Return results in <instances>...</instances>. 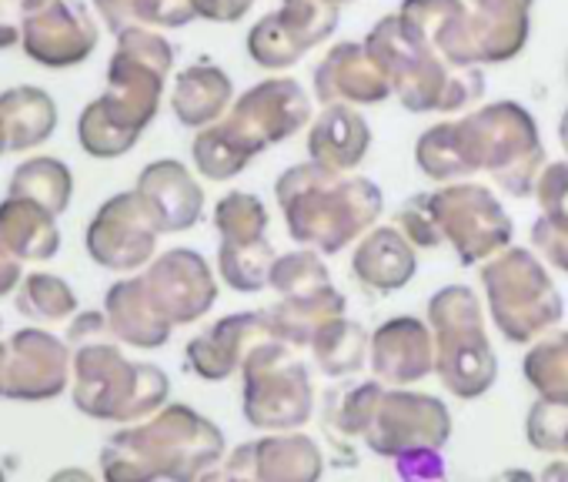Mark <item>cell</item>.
Instances as JSON below:
<instances>
[{
    "label": "cell",
    "instance_id": "6da1fadb",
    "mask_svg": "<svg viewBox=\"0 0 568 482\" xmlns=\"http://www.w3.org/2000/svg\"><path fill=\"white\" fill-rule=\"evenodd\" d=\"M415 164L435 184L485 171L505 194L531 198L548 154L535 118L518 101H495L422 131Z\"/></svg>",
    "mask_w": 568,
    "mask_h": 482
},
{
    "label": "cell",
    "instance_id": "7a4b0ae2",
    "mask_svg": "<svg viewBox=\"0 0 568 482\" xmlns=\"http://www.w3.org/2000/svg\"><path fill=\"white\" fill-rule=\"evenodd\" d=\"M174 68V48L148 28L118 34L108 64V88L78 118V141L91 158L128 154L161 111L164 84Z\"/></svg>",
    "mask_w": 568,
    "mask_h": 482
},
{
    "label": "cell",
    "instance_id": "3957f363",
    "mask_svg": "<svg viewBox=\"0 0 568 482\" xmlns=\"http://www.w3.org/2000/svg\"><path fill=\"white\" fill-rule=\"evenodd\" d=\"M224 432L184 402L118 429L101 445L104 482H201L224 462Z\"/></svg>",
    "mask_w": 568,
    "mask_h": 482
},
{
    "label": "cell",
    "instance_id": "277c9868",
    "mask_svg": "<svg viewBox=\"0 0 568 482\" xmlns=\"http://www.w3.org/2000/svg\"><path fill=\"white\" fill-rule=\"evenodd\" d=\"M274 198L302 249L338 255L378 224L385 194L372 178L332 171L318 161L295 164L274 181Z\"/></svg>",
    "mask_w": 568,
    "mask_h": 482
},
{
    "label": "cell",
    "instance_id": "5b68a950",
    "mask_svg": "<svg viewBox=\"0 0 568 482\" xmlns=\"http://www.w3.org/2000/svg\"><path fill=\"white\" fill-rule=\"evenodd\" d=\"M312 124V98L295 78H267L247 88L221 121L191 141L194 171L207 181L237 178L257 154Z\"/></svg>",
    "mask_w": 568,
    "mask_h": 482
},
{
    "label": "cell",
    "instance_id": "8992f818",
    "mask_svg": "<svg viewBox=\"0 0 568 482\" xmlns=\"http://www.w3.org/2000/svg\"><path fill=\"white\" fill-rule=\"evenodd\" d=\"M365 44L392 81V94L412 114H465L485 94L481 68L445 61L398 11L382 18Z\"/></svg>",
    "mask_w": 568,
    "mask_h": 482
},
{
    "label": "cell",
    "instance_id": "52a82bcc",
    "mask_svg": "<svg viewBox=\"0 0 568 482\" xmlns=\"http://www.w3.org/2000/svg\"><path fill=\"white\" fill-rule=\"evenodd\" d=\"M74 349V405L98 419L134 425L168 405L171 379L151 362H131L118 345L114 332L84 339Z\"/></svg>",
    "mask_w": 568,
    "mask_h": 482
},
{
    "label": "cell",
    "instance_id": "ba28073f",
    "mask_svg": "<svg viewBox=\"0 0 568 482\" xmlns=\"http://www.w3.org/2000/svg\"><path fill=\"white\" fill-rule=\"evenodd\" d=\"M428 325L435 335V372L442 385L471 402L498 379V355L485 332V312L468 285H445L428 302Z\"/></svg>",
    "mask_w": 568,
    "mask_h": 482
},
{
    "label": "cell",
    "instance_id": "9c48e42d",
    "mask_svg": "<svg viewBox=\"0 0 568 482\" xmlns=\"http://www.w3.org/2000/svg\"><path fill=\"white\" fill-rule=\"evenodd\" d=\"M481 289L495 329L505 342L515 345H531L565 315L551 275L531 249L508 245L505 252L488 259L481 265Z\"/></svg>",
    "mask_w": 568,
    "mask_h": 482
},
{
    "label": "cell",
    "instance_id": "30bf717a",
    "mask_svg": "<svg viewBox=\"0 0 568 482\" xmlns=\"http://www.w3.org/2000/svg\"><path fill=\"white\" fill-rule=\"evenodd\" d=\"M241 412L264 432H295L315 415V385L292 345L267 339L244 359Z\"/></svg>",
    "mask_w": 568,
    "mask_h": 482
},
{
    "label": "cell",
    "instance_id": "8fae6325",
    "mask_svg": "<svg viewBox=\"0 0 568 482\" xmlns=\"http://www.w3.org/2000/svg\"><path fill=\"white\" fill-rule=\"evenodd\" d=\"M432 214L438 221L442 241L462 265H485L511 245L515 224L505 214L498 194L478 181H452L428 191Z\"/></svg>",
    "mask_w": 568,
    "mask_h": 482
},
{
    "label": "cell",
    "instance_id": "7c38bea8",
    "mask_svg": "<svg viewBox=\"0 0 568 482\" xmlns=\"http://www.w3.org/2000/svg\"><path fill=\"white\" fill-rule=\"evenodd\" d=\"M342 21L335 0H281V8L264 14L247 31V54L264 71H288L305 54L322 48Z\"/></svg>",
    "mask_w": 568,
    "mask_h": 482
},
{
    "label": "cell",
    "instance_id": "4fadbf2b",
    "mask_svg": "<svg viewBox=\"0 0 568 482\" xmlns=\"http://www.w3.org/2000/svg\"><path fill=\"white\" fill-rule=\"evenodd\" d=\"M158 238H161V228L151 218L141 194L121 191L94 211L88 234H84V249L101 269L128 275L154 262Z\"/></svg>",
    "mask_w": 568,
    "mask_h": 482
},
{
    "label": "cell",
    "instance_id": "5bb4252c",
    "mask_svg": "<svg viewBox=\"0 0 568 482\" xmlns=\"http://www.w3.org/2000/svg\"><path fill=\"white\" fill-rule=\"evenodd\" d=\"M452 439V412L438 395L412 389H385L365 442L375 455L398 459L412 449H445Z\"/></svg>",
    "mask_w": 568,
    "mask_h": 482
},
{
    "label": "cell",
    "instance_id": "9a60e30c",
    "mask_svg": "<svg viewBox=\"0 0 568 482\" xmlns=\"http://www.w3.org/2000/svg\"><path fill=\"white\" fill-rule=\"evenodd\" d=\"M144 289L171 325L201 322L217 302V279L204 255L191 249H171L158 255L144 272Z\"/></svg>",
    "mask_w": 568,
    "mask_h": 482
},
{
    "label": "cell",
    "instance_id": "2e32d148",
    "mask_svg": "<svg viewBox=\"0 0 568 482\" xmlns=\"http://www.w3.org/2000/svg\"><path fill=\"white\" fill-rule=\"evenodd\" d=\"M74 375V355L64 339L44 329H21L8 342L4 399L14 402H51Z\"/></svg>",
    "mask_w": 568,
    "mask_h": 482
},
{
    "label": "cell",
    "instance_id": "e0dca14e",
    "mask_svg": "<svg viewBox=\"0 0 568 482\" xmlns=\"http://www.w3.org/2000/svg\"><path fill=\"white\" fill-rule=\"evenodd\" d=\"M101 41V31L84 4L51 0L31 18H24L21 48L41 68H74L84 64Z\"/></svg>",
    "mask_w": 568,
    "mask_h": 482
},
{
    "label": "cell",
    "instance_id": "ac0fdd59",
    "mask_svg": "<svg viewBox=\"0 0 568 482\" xmlns=\"http://www.w3.org/2000/svg\"><path fill=\"white\" fill-rule=\"evenodd\" d=\"M227 472L251 475L257 482H322V445L305 432H267L257 442L237 445L221 462Z\"/></svg>",
    "mask_w": 568,
    "mask_h": 482
},
{
    "label": "cell",
    "instance_id": "d6986e66",
    "mask_svg": "<svg viewBox=\"0 0 568 482\" xmlns=\"http://www.w3.org/2000/svg\"><path fill=\"white\" fill-rule=\"evenodd\" d=\"M271 339L267 312H234L207 325L201 335H194L184 345L187 369L204 382H224L234 372H241L244 359Z\"/></svg>",
    "mask_w": 568,
    "mask_h": 482
},
{
    "label": "cell",
    "instance_id": "ffe728a7",
    "mask_svg": "<svg viewBox=\"0 0 568 482\" xmlns=\"http://www.w3.org/2000/svg\"><path fill=\"white\" fill-rule=\"evenodd\" d=\"M368 365L388 389H408L435 372V335L432 325L415 315L388 319L372 332Z\"/></svg>",
    "mask_w": 568,
    "mask_h": 482
},
{
    "label": "cell",
    "instance_id": "44dd1931",
    "mask_svg": "<svg viewBox=\"0 0 568 482\" xmlns=\"http://www.w3.org/2000/svg\"><path fill=\"white\" fill-rule=\"evenodd\" d=\"M312 91L322 104L368 108L392 98V81L378 68L365 41H342L318 61Z\"/></svg>",
    "mask_w": 568,
    "mask_h": 482
},
{
    "label": "cell",
    "instance_id": "7402d4cb",
    "mask_svg": "<svg viewBox=\"0 0 568 482\" xmlns=\"http://www.w3.org/2000/svg\"><path fill=\"white\" fill-rule=\"evenodd\" d=\"M134 191L148 204L151 218L158 221L161 234H178L187 231L201 221L204 214V188L191 174L187 164L174 158L151 161L141 174Z\"/></svg>",
    "mask_w": 568,
    "mask_h": 482
},
{
    "label": "cell",
    "instance_id": "603a6c76",
    "mask_svg": "<svg viewBox=\"0 0 568 482\" xmlns=\"http://www.w3.org/2000/svg\"><path fill=\"white\" fill-rule=\"evenodd\" d=\"M398 14L452 64L481 68L475 21L465 0H402Z\"/></svg>",
    "mask_w": 568,
    "mask_h": 482
},
{
    "label": "cell",
    "instance_id": "cb8c5ba5",
    "mask_svg": "<svg viewBox=\"0 0 568 482\" xmlns=\"http://www.w3.org/2000/svg\"><path fill=\"white\" fill-rule=\"evenodd\" d=\"M418 249L395 228V224H375L352 252V275L362 289L375 295H392L405 289L418 272Z\"/></svg>",
    "mask_w": 568,
    "mask_h": 482
},
{
    "label": "cell",
    "instance_id": "d4e9b609",
    "mask_svg": "<svg viewBox=\"0 0 568 482\" xmlns=\"http://www.w3.org/2000/svg\"><path fill=\"white\" fill-rule=\"evenodd\" d=\"M372 151V124L352 104H325L308 128V158L332 171H355Z\"/></svg>",
    "mask_w": 568,
    "mask_h": 482
},
{
    "label": "cell",
    "instance_id": "484cf974",
    "mask_svg": "<svg viewBox=\"0 0 568 482\" xmlns=\"http://www.w3.org/2000/svg\"><path fill=\"white\" fill-rule=\"evenodd\" d=\"M104 315L118 342L134 349H161L168 345L174 325L161 315L154 299L144 289V279H121L104 295Z\"/></svg>",
    "mask_w": 568,
    "mask_h": 482
},
{
    "label": "cell",
    "instance_id": "4316f807",
    "mask_svg": "<svg viewBox=\"0 0 568 482\" xmlns=\"http://www.w3.org/2000/svg\"><path fill=\"white\" fill-rule=\"evenodd\" d=\"M481 64H505L515 61L531 34V4L535 0H465Z\"/></svg>",
    "mask_w": 568,
    "mask_h": 482
},
{
    "label": "cell",
    "instance_id": "83f0119b",
    "mask_svg": "<svg viewBox=\"0 0 568 482\" xmlns=\"http://www.w3.org/2000/svg\"><path fill=\"white\" fill-rule=\"evenodd\" d=\"M231 104H234V84H231L227 71H221L211 61H197L174 78L171 111H174L178 124H184L191 131L211 128L214 121H221L227 114Z\"/></svg>",
    "mask_w": 568,
    "mask_h": 482
},
{
    "label": "cell",
    "instance_id": "f1b7e54d",
    "mask_svg": "<svg viewBox=\"0 0 568 482\" xmlns=\"http://www.w3.org/2000/svg\"><path fill=\"white\" fill-rule=\"evenodd\" d=\"M348 299L332 285L315 295H298V299H277L267 312L271 339L292 345V349H312L315 335L338 315H345Z\"/></svg>",
    "mask_w": 568,
    "mask_h": 482
},
{
    "label": "cell",
    "instance_id": "f546056e",
    "mask_svg": "<svg viewBox=\"0 0 568 482\" xmlns=\"http://www.w3.org/2000/svg\"><path fill=\"white\" fill-rule=\"evenodd\" d=\"M0 238L21 262H51L61 249L58 214L28 198L8 194L0 201Z\"/></svg>",
    "mask_w": 568,
    "mask_h": 482
},
{
    "label": "cell",
    "instance_id": "4dcf8cb0",
    "mask_svg": "<svg viewBox=\"0 0 568 482\" xmlns=\"http://www.w3.org/2000/svg\"><path fill=\"white\" fill-rule=\"evenodd\" d=\"M0 121L8 131V151H34L58 131V104L44 88L18 84L0 94Z\"/></svg>",
    "mask_w": 568,
    "mask_h": 482
},
{
    "label": "cell",
    "instance_id": "1f68e13d",
    "mask_svg": "<svg viewBox=\"0 0 568 482\" xmlns=\"http://www.w3.org/2000/svg\"><path fill=\"white\" fill-rule=\"evenodd\" d=\"M382 395H385V385L378 379L345 385V389H332L325 395V412H322V425L328 429L332 442L348 449L355 439H365Z\"/></svg>",
    "mask_w": 568,
    "mask_h": 482
},
{
    "label": "cell",
    "instance_id": "d6a6232c",
    "mask_svg": "<svg viewBox=\"0 0 568 482\" xmlns=\"http://www.w3.org/2000/svg\"><path fill=\"white\" fill-rule=\"evenodd\" d=\"M372 335L355 319H332L312 342V359L328 379H348L358 375L368 365Z\"/></svg>",
    "mask_w": 568,
    "mask_h": 482
},
{
    "label": "cell",
    "instance_id": "836d02e7",
    "mask_svg": "<svg viewBox=\"0 0 568 482\" xmlns=\"http://www.w3.org/2000/svg\"><path fill=\"white\" fill-rule=\"evenodd\" d=\"M11 198H28L51 214H64L74 198V174L61 158H31L11 174Z\"/></svg>",
    "mask_w": 568,
    "mask_h": 482
},
{
    "label": "cell",
    "instance_id": "e575fe53",
    "mask_svg": "<svg viewBox=\"0 0 568 482\" xmlns=\"http://www.w3.org/2000/svg\"><path fill=\"white\" fill-rule=\"evenodd\" d=\"M94 8L114 34L131 28H184L197 21L194 0H94Z\"/></svg>",
    "mask_w": 568,
    "mask_h": 482
},
{
    "label": "cell",
    "instance_id": "d590c367",
    "mask_svg": "<svg viewBox=\"0 0 568 482\" xmlns=\"http://www.w3.org/2000/svg\"><path fill=\"white\" fill-rule=\"evenodd\" d=\"M521 372L538 399L568 405V332L551 329L541 339H535L525 352Z\"/></svg>",
    "mask_w": 568,
    "mask_h": 482
},
{
    "label": "cell",
    "instance_id": "8d00e7d4",
    "mask_svg": "<svg viewBox=\"0 0 568 482\" xmlns=\"http://www.w3.org/2000/svg\"><path fill=\"white\" fill-rule=\"evenodd\" d=\"M274 249L267 238L257 241H221V252H217V275L231 292L241 295H254L264 292L271 285V269H274Z\"/></svg>",
    "mask_w": 568,
    "mask_h": 482
},
{
    "label": "cell",
    "instance_id": "74e56055",
    "mask_svg": "<svg viewBox=\"0 0 568 482\" xmlns=\"http://www.w3.org/2000/svg\"><path fill=\"white\" fill-rule=\"evenodd\" d=\"M18 312L31 322H64L78 312V295L74 289L51 272H31L18 285Z\"/></svg>",
    "mask_w": 568,
    "mask_h": 482
},
{
    "label": "cell",
    "instance_id": "f35d334b",
    "mask_svg": "<svg viewBox=\"0 0 568 482\" xmlns=\"http://www.w3.org/2000/svg\"><path fill=\"white\" fill-rule=\"evenodd\" d=\"M267 289H274L277 299H298V295H315L322 289H332V272L325 265V255L315 249H295L288 255L274 259Z\"/></svg>",
    "mask_w": 568,
    "mask_h": 482
},
{
    "label": "cell",
    "instance_id": "ab89813d",
    "mask_svg": "<svg viewBox=\"0 0 568 482\" xmlns=\"http://www.w3.org/2000/svg\"><path fill=\"white\" fill-rule=\"evenodd\" d=\"M214 231L221 241H257L267 238V208L257 194L251 191H227L214 204Z\"/></svg>",
    "mask_w": 568,
    "mask_h": 482
},
{
    "label": "cell",
    "instance_id": "60d3db41",
    "mask_svg": "<svg viewBox=\"0 0 568 482\" xmlns=\"http://www.w3.org/2000/svg\"><path fill=\"white\" fill-rule=\"evenodd\" d=\"M395 228L412 241L415 249H442L445 241H442V231H438V221L432 214V204H428V191L408 198L398 214H395Z\"/></svg>",
    "mask_w": 568,
    "mask_h": 482
},
{
    "label": "cell",
    "instance_id": "b9f144b4",
    "mask_svg": "<svg viewBox=\"0 0 568 482\" xmlns=\"http://www.w3.org/2000/svg\"><path fill=\"white\" fill-rule=\"evenodd\" d=\"M535 198H538L541 218L568 228V161L545 164V171L538 174V184H535Z\"/></svg>",
    "mask_w": 568,
    "mask_h": 482
},
{
    "label": "cell",
    "instance_id": "7bdbcfd3",
    "mask_svg": "<svg viewBox=\"0 0 568 482\" xmlns=\"http://www.w3.org/2000/svg\"><path fill=\"white\" fill-rule=\"evenodd\" d=\"M531 245L538 249V255H541L551 269H558V272L568 275V228L551 224L548 218H538V221L531 224Z\"/></svg>",
    "mask_w": 568,
    "mask_h": 482
},
{
    "label": "cell",
    "instance_id": "ee69618b",
    "mask_svg": "<svg viewBox=\"0 0 568 482\" xmlns=\"http://www.w3.org/2000/svg\"><path fill=\"white\" fill-rule=\"evenodd\" d=\"M51 0H0V51H8L21 41L24 18L41 11Z\"/></svg>",
    "mask_w": 568,
    "mask_h": 482
},
{
    "label": "cell",
    "instance_id": "f6af8a7d",
    "mask_svg": "<svg viewBox=\"0 0 568 482\" xmlns=\"http://www.w3.org/2000/svg\"><path fill=\"white\" fill-rule=\"evenodd\" d=\"M442 449H412L395 459L402 482H438L445 475V462L438 455Z\"/></svg>",
    "mask_w": 568,
    "mask_h": 482
},
{
    "label": "cell",
    "instance_id": "bcb514c9",
    "mask_svg": "<svg viewBox=\"0 0 568 482\" xmlns=\"http://www.w3.org/2000/svg\"><path fill=\"white\" fill-rule=\"evenodd\" d=\"M251 8L254 0H194V14L214 24H237Z\"/></svg>",
    "mask_w": 568,
    "mask_h": 482
},
{
    "label": "cell",
    "instance_id": "7dc6e473",
    "mask_svg": "<svg viewBox=\"0 0 568 482\" xmlns=\"http://www.w3.org/2000/svg\"><path fill=\"white\" fill-rule=\"evenodd\" d=\"M21 259L8 249V241L0 238V299L4 295H14L18 285L24 282V272H21Z\"/></svg>",
    "mask_w": 568,
    "mask_h": 482
},
{
    "label": "cell",
    "instance_id": "c3c4849f",
    "mask_svg": "<svg viewBox=\"0 0 568 482\" xmlns=\"http://www.w3.org/2000/svg\"><path fill=\"white\" fill-rule=\"evenodd\" d=\"M48 482H98L88 469H78V465H68V469H58Z\"/></svg>",
    "mask_w": 568,
    "mask_h": 482
},
{
    "label": "cell",
    "instance_id": "681fc988",
    "mask_svg": "<svg viewBox=\"0 0 568 482\" xmlns=\"http://www.w3.org/2000/svg\"><path fill=\"white\" fill-rule=\"evenodd\" d=\"M201 482H257V479H251V475H237V472H227L224 465H217L214 472H207Z\"/></svg>",
    "mask_w": 568,
    "mask_h": 482
},
{
    "label": "cell",
    "instance_id": "f907efd6",
    "mask_svg": "<svg viewBox=\"0 0 568 482\" xmlns=\"http://www.w3.org/2000/svg\"><path fill=\"white\" fill-rule=\"evenodd\" d=\"M538 482H568V462H551L538 475Z\"/></svg>",
    "mask_w": 568,
    "mask_h": 482
},
{
    "label": "cell",
    "instance_id": "816d5d0a",
    "mask_svg": "<svg viewBox=\"0 0 568 482\" xmlns=\"http://www.w3.org/2000/svg\"><path fill=\"white\" fill-rule=\"evenodd\" d=\"M491 482H538V475H531L528 469H505Z\"/></svg>",
    "mask_w": 568,
    "mask_h": 482
},
{
    "label": "cell",
    "instance_id": "f5cc1de1",
    "mask_svg": "<svg viewBox=\"0 0 568 482\" xmlns=\"http://www.w3.org/2000/svg\"><path fill=\"white\" fill-rule=\"evenodd\" d=\"M558 141H561V151H565V158H568V108H565V114H561V121H558Z\"/></svg>",
    "mask_w": 568,
    "mask_h": 482
},
{
    "label": "cell",
    "instance_id": "db71d44e",
    "mask_svg": "<svg viewBox=\"0 0 568 482\" xmlns=\"http://www.w3.org/2000/svg\"><path fill=\"white\" fill-rule=\"evenodd\" d=\"M4 375H8V345L0 342V399H4Z\"/></svg>",
    "mask_w": 568,
    "mask_h": 482
},
{
    "label": "cell",
    "instance_id": "11a10c76",
    "mask_svg": "<svg viewBox=\"0 0 568 482\" xmlns=\"http://www.w3.org/2000/svg\"><path fill=\"white\" fill-rule=\"evenodd\" d=\"M8 151V131H4V121H0V154Z\"/></svg>",
    "mask_w": 568,
    "mask_h": 482
},
{
    "label": "cell",
    "instance_id": "9f6ffc18",
    "mask_svg": "<svg viewBox=\"0 0 568 482\" xmlns=\"http://www.w3.org/2000/svg\"><path fill=\"white\" fill-rule=\"evenodd\" d=\"M561 455H568V432H565V442H561Z\"/></svg>",
    "mask_w": 568,
    "mask_h": 482
},
{
    "label": "cell",
    "instance_id": "6f0895ef",
    "mask_svg": "<svg viewBox=\"0 0 568 482\" xmlns=\"http://www.w3.org/2000/svg\"><path fill=\"white\" fill-rule=\"evenodd\" d=\"M0 482H8V479H4V469H0Z\"/></svg>",
    "mask_w": 568,
    "mask_h": 482
},
{
    "label": "cell",
    "instance_id": "680465c9",
    "mask_svg": "<svg viewBox=\"0 0 568 482\" xmlns=\"http://www.w3.org/2000/svg\"><path fill=\"white\" fill-rule=\"evenodd\" d=\"M335 4H348V0H335Z\"/></svg>",
    "mask_w": 568,
    "mask_h": 482
}]
</instances>
